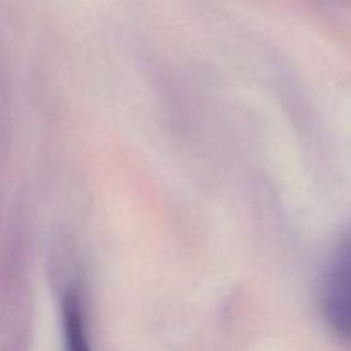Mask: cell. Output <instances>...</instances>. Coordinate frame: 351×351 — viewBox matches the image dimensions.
I'll list each match as a JSON object with an SVG mask.
<instances>
[{
  "label": "cell",
  "mask_w": 351,
  "mask_h": 351,
  "mask_svg": "<svg viewBox=\"0 0 351 351\" xmlns=\"http://www.w3.org/2000/svg\"><path fill=\"white\" fill-rule=\"evenodd\" d=\"M322 314L336 338L351 343V233L332 252L322 281Z\"/></svg>",
  "instance_id": "cell-1"
},
{
  "label": "cell",
  "mask_w": 351,
  "mask_h": 351,
  "mask_svg": "<svg viewBox=\"0 0 351 351\" xmlns=\"http://www.w3.org/2000/svg\"><path fill=\"white\" fill-rule=\"evenodd\" d=\"M62 329L65 351H91L84 302L75 287H67L62 295Z\"/></svg>",
  "instance_id": "cell-2"
}]
</instances>
